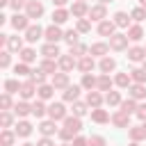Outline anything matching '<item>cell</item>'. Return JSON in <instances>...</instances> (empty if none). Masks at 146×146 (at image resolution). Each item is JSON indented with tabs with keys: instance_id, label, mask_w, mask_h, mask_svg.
I'll return each instance as SVG.
<instances>
[{
	"instance_id": "60",
	"label": "cell",
	"mask_w": 146,
	"mask_h": 146,
	"mask_svg": "<svg viewBox=\"0 0 146 146\" xmlns=\"http://www.w3.org/2000/svg\"><path fill=\"white\" fill-rule=\"evenodd\" d=\"M100 2H107V0H100Z\"/></svg>"
},
{
	"instance_id": "50",
	"label": "cell",
	"mask_w": 146,
	"mask_h": 146,
	"mask_svg": "<svg viewBox=\"0 0 146 146\" xmlns=\"http://www.w3.org/2000/svg\"><path fill=\"white\" fill-rule=\"evenodd\" d=\"M100 87L107 89V87H110V80H107V78H100Z\"/></svg>"
},
{
	"instance_id": "35",
	"label": "cell",
	"mask_w": 146,
	"mask_h": 146,
	"mask_svg": "<svg viewBox=\"0 0 146 146\" xmlns=\"http://www.w3.org/2000/svg\"><path fill=\"white\" fill-rule=\"evenodd\" d=\"M132 75H135V80H139V82L146 78V73H144V71H132Z\"/></svg>"
},
{
	"instance_id": "49",
	"label": "cell",
	"mask_w": 146,
	"mask_h": 146,
	"mask_svg": "<svg viewBox=\"0 0 146 146\" xmlns=\"http://www.w3.org/2000/svg\"><path fill=\"white\" fill-rule=\"evenodd\" d=\"M11 123V116L9 114H2V125H9Z\"/></svg>"
},
{
	"instance_id": "55",
	"label": "cell",
	"mask_w": 146,
	"mask_h": 146,
	"mask_svg": "<svg viewBox=\"0 0 146 146\" xmlns=\"http://www.w3.org/2000/svg\"><path fill=\"white\" fill-rule=\"evenodd\" d=\"M84 144H87L84 139H75V146H84Z\"/></svg>"
},
{
	"instance_id": "52",
	"label": "cell",
	"mask_w": 146,
	"mask_h": 146,
	"mask_svg": "<svg viewBox=\"0 0 146 146\" xmlns=\"http://www.w3.org/2000/svg\"><path fill=\"white\" fill-rule=\"evenodd\" d=\"M39 146H52V141H50V139H41V141H39Z\"/></svg>"
},
{
	"instance_id": "19",
	"label": "cell",
	"mask_w": 146,
	"mask_h": 146,
	"mask_svg": "<svg viewBox=\"0 0 146 146\" xmlns=\"http://www.w3.org/2000/svg\"><path fill=\"white\" fill-rule=\"evenodd\" d=\"M21 57H23V62H32V59H34V52L27 48V50H23V52H21Z\"/></svg>"
},
{
	"instance_id": "43",
	"label": "cell",
	"mask_w": 146,
	"mask_h": 146,
	"mask_svg": "<svg viewBox=\"0 0 146 146\" xmlns=\"http://www.w3.org/2000/svg\"><path fill=\"white\" fill-rule=\"evenodd\" d=\"M84 87H94V78L91 75H84Z\"/></svg>"
},
{
	"instance_id": "8",
	"label": "cell",
	"mask_w": 146,
	"mask_h": 146,
	"mask_svg": "<svg viewBox=\"0 0 146 146\" xmlns=\"http://www.w3.org/2000/svg\"><path fill=\"white\" fill-rule=\"evenodd\" d=\"M43 55H46V57H55V55H57V46H52V43L43 46Z\"/></svg>"
},
{
	"instance_id": "47",
	"label": "cell",
	"mask_w": 146,
	"mask_h": 146,
	"mask_svg": "<svg viewBox=\"0 0 146 146\" xmlns=\"http://www.w3.org/2000/svg\"><path fill=\"white\" fill-rule=\"evenodd\" d=\"M89 144H91V146H103V139H100V137H94Z\"/></svg>"
},
{
	"instance_id": "28",
	"label": "cell",
	"mask_w": 146,
	"mask_h": 146,
	"mask_svg": "<svg viewBox=\"0 0 146 146\" xmlns=\"http://www.w3.org/2000/svg\"><path fill=\"white\" fill-rule=\"evenodd\" d=\"M144 16H146V11H144V9H135V11H132V18H137V21H141Z\"/></svg>"
},
{
	"instance_id": "25",
	"label": "cell",
	"mask_w": 146,
	"mask_h": 146,
	"mask_svg": "<svg viewBox=\"0 0 146 146\" xmlns=\"http://www.w3.org/2000/svg\"><path fill=\"white\" fill-rule=\"evenodd\" d=\"M100 68H103V71H112V68H114V62H112V59H105V62L100 64Z\"/></svg>"
},
{
	"instance_id": "37",
	"label": "cell",
	"mask_w": 146,
	"mask_h": 146,
	"mask_svg": "<svg viewBox=\"0 0 146 146\" xmlns=\"http://www.w3.org/2000/svg\"><path fill=\"white\" fill-rule=\"evenodd\" d=\"M2 66H9V52H2V59H0Z\"/></svg>"
},
{
	"instance_id": "6",
	"label": "cell",
	"mask_w": 146,
	"mask_h": 146,
	"mask_svg": "<svg viewBox=\"0 0 146 146\" xmlns=\"http://www.w3.org/2000/svg\"><path fill=\"white\" fill-rule=\"evenodd\" d=\"M39 34H41V27H39V25H36V27H30V30H27V41H36Z\"/></svg>"
},
{
	"instance_id": "57",
	"label": "cell",
	"mask_w": 146,
	"mask_h": 146,
	"mask_svg": "<svg viewBox=\"0 0 146 146\" xmlns=\"http://www.w3.org/2000/svg\"><path fill=\"white\" fill-rule=\"evenodd\" d=\"M0 2H2V5H7V2H9V0H0Z\"/></svg>"
},
{
	"instance_id": "32",
	"label": "cell",
	"mask_w": 146,
	"mask_h": 146,
	"mask_svg": "<svg viewBox=\"0 0 146 146\" xmlns=\"http://www.w3.org/2000/svg\"><path fill=\"white\" fill-rule=\"evenodd\" d=\"M103 14H105V9H103V7H96V9H91V16H96V18H100Z\"/></svg>"
},
{
	"instance_id": "20",
	"label": "cell",
	"mask_w": 146,
	"mask_h": 146,
	"mask_svg": "<svg viewBox=\"0 0 146 146\" xmlns=\"http://www.w3.org/2000/svg\"><path fill=\"white\" fill-rule=\"evenodd\" d=\"M9 48H11V50H18V48H21V39L11 36V39H9Z\"/></svg>"
},
{
	"instance_id": "26",
	"label": "cell",
	"mask_w": 146,
	"mask_h": 146,
	"mask_svg": "<svg viewBox=\"0 0 146 146\" xmlns=\"http://www.w3.org/2000/svg\"><path fill=\"white\" fill-rule=\"evenodd\" d=\"M105 119H107V114H105V112H100V110H96V112H94V121H105Z\"/></svg>"
},
{
	"instance_id": "23",
	"label": "cell",
	"mask_w": 146,
	"mask_h": 146,
	"mask_svg": "<svg viewBox=\"0 0 146 146\" xmlns=\"http://www.w3.org/2000/svg\"><path fill=\"white\" fill-rule=\"evenodd\" d=\"M144 94H146V91H144V87H141V84L132 87V96H135V98H139V96H144Z\"/></svg>"
},
{
	"instance_id": "41",
	"label": "cell",
	"mask_w": 146,
	"mask_h": 146,
	"mask_svg": "<svg viewBox=\"0 0 146 146\" xmlns=\"http://www.w3.org/2000/svg\"><path fill=\"white\" fill-rule=\"evenodd\" d=\"M43 71H55V64L52 62H43Z\"/></svg>"
},
{
	"instance_id": "4",
	"label": "cell",
	"mask_w": 146,
	"mask_h": 146,
	"mask_svg": "<svg viewBox=\"0 0 146 146\" xmlns=\"http://www.w3.org/2000/svg\"><path fill=\"white\" fill-rule=\"evenodd\" d=\"M11 25H14L16 30H23V27L27 25V16H18V14H16V16L11 18Z\"/></svg>"
},
{
	"instance_id": "31",
	"label": "cell",
	"mask_w": 146,
	"mask_h": 146,
	"mask_svg": "<svg viewBox=\"0 0 146 146\" xmlns=\"http://www.w3.org/2000/svg\"><path fill=\"white\" fill-rule=\"evenodd\" d=\"M91 66H94V62H91V59H82V64H80V68H82V71H89Z\"/></svg>"
},
{
	"instance_id": "30",
	"label": "cell",
	"mask_w": 146,
	"mask_h": 146,
	"mask_svg": "<svg viewBox=\"0 0 146 146\" xmlns=\"http://www.w3.org/2000/svg\"><path fill=\"white\" fill-rule=\"evenodd\" d=\"M130 39H141V30L139 27H132L130 30Z\"/></svg>"
},
{
	"instance_id": "13",
	"label": "cell",
	"mask_w": 146,
	"mask_h": 146,
	"mask_svg": "<svg viewBox=\"0 0 146 146\" xmlns=\"http://www.w3.org/2000/svg\"><path fill=\"white\" fill-rule=\"evenodd\" d=\"M14 110H16V114H21V116H23V114H27V112H30V105H27V103H18Z\"/></svg>"
},
{
	"instance_id": "56",
	"label": "cell",
	"mask_w": 146,
	"mask_h": 146,
	"mask_svg": "<svg viewBox=\"0 0 146 146\" xmlns=\"http://www.w3.org/2000/svg\"><path fill=\"white\" fill-rule=\"evenodd\" d=\"M52 2H55V5H64L66 0H52Z\"/></svg>"
},
{
	"instance_id": "16",
	"label": "cell",
	"mask_w": 146,
	"mask_h": 146,
	"mask_svg": "<svg viewBox=\"0 0 146 146\" xmlns=\"http://www.w3.org/2000/svg\"><path fill=\"white\" fill-rule=\"evenodd\" d=\"M98 30H100V34H112V30H114V25H112V23H103V25H100Z\"/></svg>"
},
{
	"instance_id": "5",
	"label": "cell",
	"mask_w": 146,
	"mask_h": 146,
	"mask_svg": "<svg viewBox=\"0 0 146 146\" xmlns=\"http://www.w3.org/2000/svg\"><path fill=\"white\" fill-rule=\"evenodd\" d=\"M48 112H50L52 119H62V116H64V105H59V103H57V105H50Z\"/></svg>"
},
{
	"instance_id": "3",
	"label": "cell",
	"mask_w": 146,
	"mask_h": 146,
	"mask_svg": "<svg viewBox=\"0 0 146 146\" xmlns=\"http://www.w3.org/2000/svg\"><path fill=\"white\" fill-rule=\"evenodd\" d=\"M32 132V125L27 123V121H21L18 125H16V135H21V137H27Z\"/></svg>"
},
{
	"instance_id": "1",
	"label": "cell",
	"mask_w": 146,
	"mask_h": 146,
	"mask_svg": "<svg viewBox=\"0 0 146 146\" xmlns=\"http://www.w3.org/2000/svg\"><path fill=\"white\" fill-rule=\"evenodd\" d=\"M27 14H30V18H36V16H41V14H43V7H41V2H27Z\"/></svg>"
},
{
	"instance_id": "34",
	"label": "cell",
	"mask_w": 146,
	"mask_h": 146,
	"mask_svg": "<svg viewBox=\"0 0 146 146\" xmlns=\"http://www.w3.org/2000/svg\"><path fill=\"white\" fill-rule=\"evenodd\" d=\"M55 84H57V87H64V84H66V75H57V78H55Z\"/></svg>"
},
{
	"instance_id": "51",
	"label": "cell",
	"mask_w": 146,
	"mask_h": 146,
	"mask_svg": "<svg viewBox=\"0 0 146 146\" xmlns=\"http://www.w3.org/2000/svg\"><path fill=\"white\" fill-rule=\"evenodd\" d=\"M34 80H36V82H43V75H41V71H36V73H34Z\"/></svg>"
},
{
	"instance_id": "44",
	"label": "cell",
	"mask_w": 146,
	"mask_h": 146,
	"mask_svg": "<svg viewBox=\"0 0 146 146\" xmlns=\"http://www.w3.org/2000/svg\"><path fill=\"white\" fill-rule=\"evenodd\" d=\"M107 103H119V94H110L107 96Z\"/></svg>"
},
{
	"instance_id": "40",
	"label": "cell",
	"mask_w": 146,
	"mask_h": 146,
	"mask_svg": "<svg viewBox=\"0 0 146 146\" xmlns=\"http://www.w3.org/2000/svg\"><path fill=\"white\" fill-rule=\"evenodd\" d=\"M66 39H68V41H71V43H73V41H75V39H78V34H75V32H73V30H71V32H66Z\"/></svg>"
},
{
	"instance_id": "27",
	"label": "cell",
	"mask_w": 146,
	"mask_h": 146,
	"mask_svg": "<svg viewBox=\"0 0 146 146\" xmlns=\"http://www.w3.org/2000/svg\"><path fill=\"white\" fill-rule=\"evenodd\" d=\"M73 11H75V14H78V16H80V14H84V11H87V7H84V5H82V2H78V5H75V7H73Z\"/></svg>"
},
{
	"instance_id": "36",
	"label": "cell",
	"mask_w": 146,
	"mask_h": 146,
	"mask_svg": "<svg viewBox=\"0 0 146 146\" xmlns=\"http://www.w3.org/2000/svg\"><path fill=\"white\" fill-rule=\"evenodd\" d=\"M116 82H119L121 87H125V84H128V75H123V73H121V75L116 78Z\"/></svg>"
},
{
	"instance_id": "9",
	"label": "cell",
	"mask_w": 146,
	"mask_h": 146,
	"mask_svg": "<svg viewBox=\"0 0 146 146\" xmlns=\"http://www.w3.org/2000/svg\"><path fill=\"white\" fill-rule=\"evenodd\" d=\"M78 91H80L78 87H68V89H66V94H64V96H66V100H75V98H78Z\"/></svg>"
},
{
	"instance_id": "59",
	"label": "cell",
	"mask_w": 146,
	"mask_h": 146,
	"mask_svg": "<svg viewBox=\"0 0 146 146\" xmlns=\"http://www.w3.org/2000/svg\"><path fill=\"white\" fill-rule=\"evenodd\" d=\"M25 146H32V144H25Z\"/></svg>"
},
{
	"instance_id": "18",
	"label": "cell",
	"mask_w": 146,
	"mask_h": 146,
	"mask_svg": "<svg viewBox=\"0 0 146 146\" xmlns=\"http://www.w3.org/2000/svg\"><path fill=\"white\" fill-rule=\"evenodd\" d=\"M32 112H34L36 116H41V114L46 112V107H43V103H34V105H32Z\"/></svg>"
},
{
	"instance_id": "45",
	"label": "cell",
	"mask_w": 146,
	"mask_h": 146,
	"mask_svg": "<svg viewBox=\"0 0 146 146\" xmlns=\"http://www.w3.org/2000/svg\"><path fill=\"white\" fill-rule=\"evenodd\" d=\"M132 107H135V103H123V112H125V114L132 112Z\"/></svg>"
},
{
	"instance_id": "33",
	"label": "cell",
	"mask_w": 146,
	"mask_h": 146,
	"mask_svg": "<svg viewBox=\"0 0 146 146\" xmlns=\"http://www.w3.org/2000/svg\"><path fill=\"white\" fill-rule=\"evenodd\" d=\"M71 66H73V59L71 57H64L62 59V68H71Z\"/></svg>"
},
{
	"instance_id": "24",
	"label": "cell",
	"mask_w": 146,
	"mask_h": 146,
	"mask_svg": "<svg viewBox=\"0 0 146 146\" xmlns=\"http://www.w3.org/2000/svg\"><path fill=\"white\" fill-rule=\"evenodd\" d=\"M11 141H14V135H11V132H2V144H5V146H9Z\"/></svg>"
},
{
	"instance_id": "7",
	"label": "cell",
	"mask_w": 146,
	"mask_h": 146,
	"mask_svg": "<svg viewBox=\"0 0 146 146\" xmlns=\"http://www.w3.org/2000/svg\"><path fill=\"white\" fill-rule=\"evenodd\" d=\"M128 57H130L132 62H139V59L144 57V50H141V48H132V50L128 52Z\"/></svg>"
},
{
	"instance_id": "17",
	"label": "cell",
	"mask_w": 146,
	"mask_h": 146,
	"mask_svg": "<svg viewBox=\"0 0 146 146\" xmlns=\"http://www.w3.org/2000/svg\"><path fill=\"white\" fill-rule=\"evenodd\" d=\"M34 91H32V84H25V87H21V96L23 98H30Z\"/></svg>"
},
{
	"instance_id": "2",
	"label": "cell",
	"mask_w": 146,
	"mask_h": 146,
	"mask_svg": "<svg viewBox=\"0 0 146 146\" xmlns=\"http://www.w3.org/2000/svg\"><path fill=\"white\" fill-rule=\"evenodd\" d=\"M46 39H48L50 43H52V41H59V39H62L59 27H55V25H52V27H48V30H46Z\"/></svg>"
},
{
	"instance_id": "53",
	"label": "cell",
	"mask_w": 146,
	"mask_h": 146,
	"mask_svg": "<svg viewBox=\"0 0 146 146\" xmlns=\"http://www.w3.org/2000/svg\"><path fill=\"white\" fill-rule=\"evenodd\" d=\"M80 30H82V32H84V30H89V23H87V21H82V23H80Z\"/></svg>"
},
{
	"instance_id": "21",
	"label": "cell",
	"mask_w": 146,
	"mask_h": 146,
	"mask_svg": "<svg viewBox=\"0 0 146 146\" xmlns=\"http://www.w3.org/2000/svg\"><path fill=\"white\" fill-rule=\"evenodd\" d=\"M105 50H107V46H105V43H96V46L91 48V52H96V55H100V52H105Z\"/></svg>"
},
{
	"instance_id": "12",
	"label": "cell",
	"mask_w": 146,
	"mask_h": 146,
	"mask_svg": "<svg viewBox=\"0 0 146 146\" xmlns=\"http://www.w3.org/2000/svg\"><path fill=\"white\" fill-rule=\"evenodd\" d=\"M112 46H114V48H119V50H121V48H123V46H125V36H121V34H119V36H114V39H112Z\"/></svg>"
},
{
	"instance_id": "14",
	"label": "cell",
	"mask_w": 146,
	"mask_h": 146,
	"mask_svg": "<svg viewBox=\"0 0 146 146\" xmlns=\"http://www.w3.org/2000/svg\"><path fill=\"white\" fill-rule=\"evenodd\" d=\"M66 128L75 132V130H80V121L78 119H66Z\"/></svg>"
},
{
	"instance_id": "29",
	"label": "cell",
	"mask_w": 146,
	"mask_h": 146,
	"mask_svg": "<svg viewBox=\"0 0 146 146\" xmlns=\"http://www.w3.org/2000/svg\"><path fill=\"white\" fill-rule=\"evenodd\" d=\"M128 23V16L125 14H116V25H125Z\"/></svg>"
},
{
	"instance_id": "11",
	"label": "cell",
	"mask_w": 146,
	"mask_h": 146,
	"mask_svg": "<svg viewBox=\"0 0 146 146\" xmlns=\"http://www.w3.org/2000/svg\"><path fill=\"white\" fill-rule=\"evenodd\" d=\"M66 16H68V14H66L64 9H59V11H55V14H52V18H55V23H64V21H66Z\"/></svg>"
},
{
	"instance_id": "46",
	"label": "cell",
	"mask_w": 146,
	"mask_h": 146,
	"mask_svg": "<svg viewBox=\"0 0 146 146\" xmlns=\"http://www.w3.org/2000/svg\"><path fill=\"white\" fill-rule=\"evenodd\" d=\"M73 110H75V114H78V116H80V114H84V105H80V103H78Z\"/></svg>"
},
{
	"instance_id": "39",
	"label": "cell",
	"mask_w": 146,
	"mask_h": 146,
	"mask_svg": "<svg viewBox=\"0 0 146 146\" xmlns=\"http://www.w3.org/2000/svg\"><path fill=\"white\" fill-rule=\"evenodd\" d=\"M23 5H25V0H11V7H14L16 11H18V7H23Z\"/></svg>"
},
{
	"instance_id": "48",
	"label": "cell",
	"mask_w": 146,
	"mask_h": 146,
	"mask_svg": "<svg viewBox=\"0 0 146 146\" xmlns=\"http://www.w3.org/2000/svg\"><path fill=\"white\" fill-rule=\"evenodd\" d=\"M11 105V98L9 96H2V107H9Z\"/></svg>"
},
{
	"instance_id": "54",
	"label": "cell",
	"mask_w": 146,
	"mask_h": 146,
	"mask_svg": "<svg viewBox=\"0 0 146 146\" xmlns=\"http://www.w3.org/2000/svg\"><path fill=\"white\" fill-rule=\"evenodd\" d=\"M139 116H141V119H146V105H144V107H139Z\"/></svg>"
},
{
	"instance_id": "58",
	"label": "cell",
	"mask_w": 146,
	"mask_h": 146,
	"mask_svg": "<svg viewBox=\"0 0 146 146\" xmlns=\"http://www.w3.org/2000/svg\"><path fill=\"white\" fill-rule=\"evenodd\" d=\"M139 2H141V5H146V0H139Z\"/></svg>"
},
{
	"instance_id": "42",
	"label": "cell",
	"mask_w": 146,
	"mask_h": 146,
	"mask_svg": "<svg viewBox=\"0 0 146 146\" xmlns=\"http://www.w3.org/2000/svg\"><path fill=\"white\" fill-rule=\"evenodd\" d=\"M16 73H18V75H25V73H27V66H23V64L16 66Z\"/></svg>"
},
{
	"instance_id": "10",
	"label": "cell",
	"mask_w": 146,
	"mask_h": 146,
	"mask_svg": "<svg viewBox=\"0 0 146 146\" xmlns=\"http://www.w3.org/2000/svg\"><path fill=\"white\" fill-rule=\"evenodd\" d=\"M41 132H43V135H52V132H55V123H50V121L41 123Z\"/></svg>"
},
{
	"instance_id": "22",
	"label": "cell",
	"mask_w": 146,
	"mask_h": 146,
	"mask_svg": "<svg viewBox=\"0 0 146 146\" xmlns=\"http://www.w3.org/2000/svg\"><path fill=\"white\" fill-rule=\"evenodd\" d=\"M50 94H52L50 87H41V89H39V96H41V98H50Z\"/></svg>"
},
{
	"instance_id": "38",
	"label": "cell",
	"mask_w": 146,
	"mask_h": 146,
	"mask_svg": "<svg viewBox=\"0 0 146 146\" xmlns=\"http://www.w3.org/2000/svg\"><path fill=\"white\" fill-rule=\"evenodd\" d=\"M89 103H94V105H98V103H100V98H98V94H89Z\"/></svg>"
},
{
	"instance_id": "15",
	"label": "cell",
	"mask_w": 146,
	"mask_h": 146,
	"mask_svg": "<svg viewBox=\"0 0 146 146\" xmlns=\"http://www.w3.org/2000/svg\"><path fill=\"white\" fill-rule=\"evenodd\" d=\"M5 89H7L9 94H14V91L18 89V82H16V80H7V82H5Z\"/></svg>"
}]
</instances>
